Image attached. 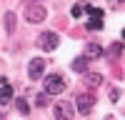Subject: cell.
I'll return each instance as SVG.
<instances>
[{
  "label": "cell",
  "instance_id": "17",
  "mask_svg": "<svg viewBox=\"0 0 125 120\" xmlns=\"http://www.w3.org/2000/svg\"><path fill=\"white\" fill-rule=\"evenodd\" d=\"M118 98H120V90L113 88V90H110V100H118Z\"/></svg>",
  "mask_w": 125,
  "mask_h": 120
},
{
  "label": "cell",
  "instance_id": "13",
  "mask_svg": "<svg viewBox=\"0 0 125 120\" xmlns=\"http://www.w3.org/2000/svg\"><path fill=\"white\" fill-rule=\"evenodd\" d=\"M13 20H15L13 13H8V15H5V28H8V33H13Z\"/></svg>",
  "mask_w": 125,
  "mask_h": 120
},
{
  "label": "cell",
  "instance_id": "2",
  "mask_svg": "<svg viewBox=\"0 0 125 120\" xmlns=\"http://www.w3.org/2000/svg\"><path fill=\"white\" fill-rule=\"evenodd\" d=\"M25 18H28V23H43L45 20V8L43 5H28Z\"/></svg>",
  "mask_w": 125,
  "mask_h": 120
},
{
  "label": "cell",
  "instance_id": "1",
  "mask_svg": "<svg viewBox=\"0 0 125 120\" xmlns=\"http://www.w3.org/2000/svg\"><path fill=\"white\" fill-rule=\"evenodd\" d=\"M65 90V83H62L60 75H48L45 78V93L48 95H60Z\"/></svg>",
  "mask_w": 125,
  "mask_h": 120
},
{
  "label": "cell",
  "instance_id": "7",
  "mask_svg": "<svg viewBox=\"0 0 125 120\" xmlns=\"http://www.w3.org/2000/svg\"><path fill=\"white\" fill-rule=\"evenodd\" d=\"M88 55H80V58H75L73 60V70H75V73H88Z\"/></svg>",
  "mask_w": 125,
  "mask_h": 120
},
{
  "label": "cell",
  "instance_id": "10",
  "mask_svg": "<svg viewBox=\"0 0 125 120\" xmlns=\"http://www.w3.org/2000/svg\"><path fill=\"white\" fill-rule=\"evenodd\" d=\"M85 83H88L90 88H98V85H103V75H100V73H88V75H85Z\"/></svg>",
  "mask_w": 125,
  "mask_h": 120
},
{
  "label": "cell",
  "instance_id": "4",
  "mask_svg": "<svg viewBox=\"0 0 125 120\" xmlns=\"http://www.w3.org/2000/svg\"><path fill=\"white\" fill-rule=\"evenodd\" d=\"M38 45L43 48V50H55L58 48V35L55 33H43L38 38Z\"/></svg>",
  "mask_w": 125,
  "mask_h": 120
},
{
  "label": "cell",
  "instance_id": "16",
  "mask_svg": "<svg viewBox=\"0 0 125 120\" xmlns=\"http://www.w3.org/2000/svg\"><path fill=\"white\" fill-rule=\"evenodd\" d=\"M120 53H123V45L120 43H113L110 45V55H120Z\"/></svg>",
  "mask_w": 125,
  "mask_h": 120
},
{
  "label": "cell",
  "instance_id": "11",
  "mask_svg": "<svg viewBox=\"0 0 125 120\" xmlns=\"http://www.w3.org/2000/svg\"><path fill=\"white\" fill-rule=\"evenodd\" d=\"M88 30H103V18H90L88 23H85Z\"/></svg>",
  "mask_w": 125,
  "mask_h": 120
},
{
  "label": "cell",
  "instance_id": "9",
  "mask_svg": "<svg viewBox=\"0 0 125 120\" xmlns=\"http://www.w3.org/2000/svg\"><path fill=\"white\" fill-rule=\"evenodd\" d=\"M85 55H88V58H100V55H103V48H100L98 43H88V45H85Z\"/></svg>",
  "mask_w": 125,
  "mask_h": 120
},
{
  "label": "cell",
  "instance_id": "19",
  "mask_svg": "<svg viewBox=\"0 0 125 120\" xmlns=\"http://www.w3.org/2000/svg\"><path fill=\"white\" fill-rule=\"evenodd\" d=\"M123 40H125V30H123Z\"/></svg>",
  "mask_w": 125,
  "mask_h": 120
},
{
  "label": "cell",
  "instance_id": "8",
  "mask_svg": "<svg viewBox=\"0 0 125 120\" xmlns=\"http://www.w3.org/2000/svg\"><path fill=\"white\" fill-rule=\"evenodd\" d=\"M10 100H13V88L8 83H3V88H0V105H8Z\"/></svg>",
  "mask_w": 125,
  "mask_h": 120
},
{
  "label": "cell",
  "instance_id": "18",
  "mask_svg": "<svg viewBox=\"0 0 125 120\" xmlns=\"http://www.w3.org/2000/svg\"><path fill=\"white\" fill-rule=\"evenodd\" d=\"M110 3H115V0H110ZM118 3H125V0H118Z\"/></svg>",
  "mask_w": 125,
  "mask_h": 120
},
{
  "label": "cell",
  "instance_id": "20",
  "mask_svg": "<svg viewBox=\"0 0 125 120\" xmlns=\"http://www.w3.org/2000/svg\"><path fill=\"white\" fill-rule=\"evenodd\" d=\"M105 120H113V118H105Z\"/></svg>",
  "mask_w": 125,
  "mask_h": 120
},
{
  "label": "cell",
  "instance_id": "14",
  "mask_svg": "<svg viewBox=\"0 0 125 120\" xmlns=\"http://www.w3.org/2000/svg\"><path fill=\"white\" fill-rule=\"evenodd\" d=\"M83 10H85V5H73L70 15H73V18H80V15H83Z\"/></svg>",
  "mask_w": 125,
  "mask_h": 120
},
{
  "label": "cell",
  "instance_id": "5",
  "mask_svg": "<svg viewBox=\"0 0 125 120\" xmlns=\"http://www.w3.org/2000/svg\"><path fill=\"white\" fill-rule=\"evenodd\" d=\"M93 103H95V100H93V95H88V93H85V95H80V98L75 100V108L80 110L83 115H88L90 110H93Z\"/></svg>",
  "mask_w": 125,
  "mask_h": 120
},
{
  "label": "cell",
  "instance_id": "15",
  "mask_svg": "<svg viewBox=\"0 0 125 120\" xmlns=\"http://www.w3.org/2000/svg\"><path fill=\"white\" fill-rule=\"evenodd\" d=\"M35 105H40V108H45V105H48V93H43V95H38V98H35Z\"/></svg>",
  "mask_w": 125,
  "mask_h": 120
},
{
  "label": "cell",
  "instance_id": "3",
  "mask_svg": "<svg viewBox=\"0 0 125 120\" xmlns=\"http://www.w3.org/2000/svg\"><path fill=\"white\" fill-rule=\"evenodd\" d=\"M43 70H45V60H43V58L30 60V65H28V75H30V80H38L40 75H43Z\"/></svg>",
  "mask_w": 125,
  "mask_h": 120
},
{
  "label": "cell",
  "instance_id": "6",
  "mask_svg": "<svg viewBox=\"0 0 125 120\" xmlns=\"http://www.w3.org/2000/svg\"><path fill=\"white\" fill-rule=\"evenodd\" d=\"M70 118H73V105L55 103V120H70Z\"/></svg>",
  "mask_w": 125,
  "mask_h": 120
},
{
  "label": "cell",
  "instance_id": "12",
  "mask_svg": "<svg viewBox=\"0 0 125 120\" xmlns=\"http://www.w3.org/2000/svg\"><path fill=\"white\" fill-rule=\"evenodd\" d=\"M15 105H18V110H20L23 115H28V113H30V108H28V103H25V100H15Z\"/></svg>",
  "mask_w": 125,
  "mask_h": 120
}]
</instances>
